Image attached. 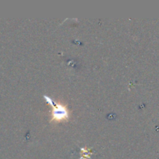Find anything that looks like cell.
<instances>
[{"label": "cell", "mask_w": 159, "mask_h": 159, "mask_svg": "<svg viewBox=\"0 0 159 159\" xmlns=\"http://www.w3.org/2000/svg\"><path fill=\"white\" fill-rule=\"evenodd\" d=\"M45 100L51 105L52 110H51V118L50 123L54 122L56 124L58 123L67 122L71 116V111L68 110L66 105L60 102H54L51 97L44 95L43 96Z\"/></svg>", "instance_id": "obj_1"}, {"label": "cell", "mask_w": 159, "mask_h": 159, "mask_svg": "<svg viewBox=\"0 0 159 159\" xmlns=\"http://www.w3.org/2000/svg\"><path fill=\"white\" fill-rule=\"evenodd\" d=\"M81 152H82V157H81L80 159H87L90 158V155H92V152L90 150L87 148H81Z\"/></svg>", "instance_id": "obj_2"}]
</instances>
